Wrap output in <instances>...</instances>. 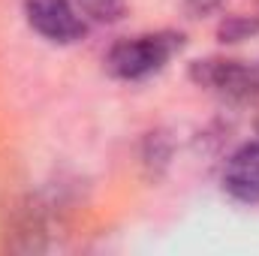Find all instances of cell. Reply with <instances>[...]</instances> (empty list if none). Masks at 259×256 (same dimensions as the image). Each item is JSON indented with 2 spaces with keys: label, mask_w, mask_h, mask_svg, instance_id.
<instances>
[{
  "label": "cell",
  "mask_w": 259,
  "mask_h": 256,
  "mask_svg": "<svg viewBox=\"0 0 259 256\" xmlns=\"http://www.w3.org/2000/svg\"><path fill=\"white\" fill-rule=\"evenodd\" d=\"M75 6L81 9L84 18L100 24H112L127 12V0H75Z\"/></svg>",
  "instance_id": "5b68a950"
},
{
  "label": "cell",
  "mask_w": 259,
  "mask_h": 256,
  "mask_svg": "<svg viewBox=\"0 0 259 256\" xmlns=\"http://www.w3.org/2000/svg\"><path fill=\"white\" fill-rule=\"evenodd\" d=\"M27 24L49 42L69 46L88 33L84 15L75 0H24Z\"/></svg>",
  "instance_id": "3957f363"
},
{
  "label": "cell",
  "mask_w": 259,
  "mask_h": 256,
  "mask_svg": "<svg viewBox=\"0 0 259 256\" xmlns=\"http://www.w3.org/2000/svg\"><path fill=\"white\" fill-rule=\"evenodd\" d=\"M220 3H223V0H187V6H190L193 12H199V15H205V12H214Z\"/></svg>",
  "instance_id": "52a82bcc"
},
{
  "label": "cell",
  "mask_w": 259,
  "mask_h": 256,
  "mask_svg": "<svg viewBox=\"0 0 259 256\" xmlns=\"http://www.w3.org/2000/svg\"><path fill=\"white\" fill-rule=\"evenodd\" d=\"M199 88H208L229 100H259V69L244 61H226V58H208L196 61L190 69Z\"/></svg>",
  "instance_id": "7a4b0ae2"
},
{
  "label": "cell",
  "mask_w": 259,
  "mask_h": 256,
  "mask_svg": "<svg viewBox=\"0 0 259 256\" xmlns=\"http://www.w3.org/2000/svg\"><path fill=\"white\" fill-rule=\"evenodd\" d=\"M184 49V36L175 30H157V33H139L115 42L106 55V69L115 78L139 81L154 72H160L178 52Z\"/></svg>",
  "instance_id": "6da1fadb"
},
{
  "label": "cell",
  "mask_w": 259,
  "mask_h": 256,
  "mask_svg": "<svg viewBox=\"0 0 259 256\" xmlns=\"http://www.w3.org/2000/svg\"><path fill=\"white\" fill-rule=\"evenodd\" d=\"M223 190L238 202H259V139L229 154L223 166Z\"/></svg>",
  "instance_id": "277c9868"
},
{
  "label": "cell",
  "mask_w": 259,
  "mask_h": 256,
  "mask_svg": "<svg viewBox=\"0 0 259 256\" xmlns=\"http://www.w3.org/2000/svg\"><path fill=\"white\" fill-rule=\"evenodd\" d=\"M217 33H220L223 42H241V39H250L253 33H259V18L256 15H226Z\"/></svg>",
  "instance_id": "8992f818"
}]
</instances>
